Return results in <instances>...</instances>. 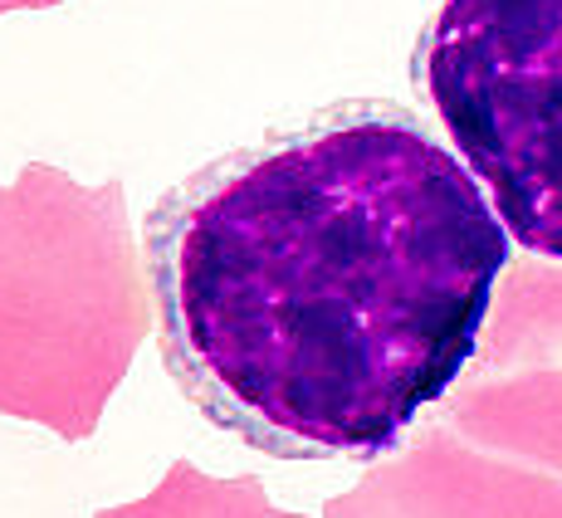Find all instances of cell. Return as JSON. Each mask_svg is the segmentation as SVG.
Here are the masks:
<instances>
[{"mask_svg":"<svg viewBox=\"0 0 562 518\" xmlns=\"http://www.w3.org/2000/svg\"><path fill=\"white\" fill-rule=\"evenodd\" d=\"M318 518H562V474L494 455L450 420H426Z\"/></svg>","mask_w":562,"mask_h":518,"instance_id":"5b68a950","label":"cell"},{"mask_svg":"<svg viewBox=\"0 0 562 518\" xmlns=\"http://www.w3.org/2000/svg\"><path fill=\"white\" fill-rule=\"evenodd\" d=\"M49 5H64V0H0V15H10V10H49Z\"/></svg>","mask_w":562,"mask_h":518,"instance_id":"52a82bcc","label":"cell"},{"mask_svg":"<svg viewBox=\"0 0 562 518\" xmlns=\"http://www.w3.org/2000/svg\"><path fill=\"white\" fill-rule=\"evenodd\" d=\"M509 240L420 113L323 103L211 157L147 211L161 367L259 455L372 465L474 358Z\"/></svg>","mask_w":562,"mask_h":518,"instance_id":"6da1fadb","label":"cell"},{"mask_svg":"<svg viewBox=\"0 0 562 518\" xmlns=\"http://www.w3.org/2000/svg\"><path fill=\"white\" fill-rule=\"evenodd\" d=\"M93 518H308V514L274 509L255 474L215 480L191 460H171L153 494L117 504V509H99Z\"/></svg>","mask_w":562,"mask_h":518,"instance_id":"8992f818","label":"cell"},{"mask_svg":"<svg viewBox=\"0 0 562 518\" xmlns=\"http://www.w3.org/2000/svg\"><path fill=\"white\" fill-rule=\"evenodd\" d=\"M440 420L494 455L562 474V259H509Z\"/></svg>","mask_w":562,"mask_h":518,"instance_id":"277c9868","label":"cell"},{"mask_svg":"<svg viewBox=\"0 0 562 518\" xmlns=\"http://www.w3.org/2000/svg\"><path fill=\"white\" fill-rule=\"evenodd\" d=\"M411 83L514 245L562 259V0H440Z\"/></svg>","mask_w":562,"mask_h":518,"instance_id":"3957f363","label":"cell"},{"mask_svg":"<svg viewBox=\"0 0 562 518\" xmlns=\"http://www.w3.org/2000/svg\"><path fill=\"white\" fill-rule=\"evenodd\" d=\"M153 328V289L117 177L49 161L0 181V416L89 440Z\"/></svg>","mask_w":562,"mask_h":518,"instance_id":"7a4b0ae2","label":"cell"}]
</instances>
